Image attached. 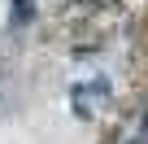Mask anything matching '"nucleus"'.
Segmentation results:
<instances>
[{"instance_id": "f257e3e1", "label": "nucleus", "mask_w": 148, "mask_h": 144, "mask_svg": "<svg viewBox=\"0 0 148 144\" xmlns=\"http://www.w3.org/2000/svg\"><path fill=\"white\" fill-rule=\"evenodd\" d=\"M13 5H18V9H13V22H18V26H22V22H26V18H31V0H13Z\"/></svg>"}, {"instance_id": "f03ea898", "label": "nucleus", "mask_w": 148, "mask_h": 144, "mask_svg": "<svg viewBox=\"0 0 148 144\" xmlns=\"http://www.w3.org/2000/svg\"><path fill=\"white\" fill-rule=\"evenodd\" d=\"M144 131H148V118H144Z\"/></svg>"}, {"instance_id": "7ed1b4c3", "label": "nucleus", "mask_w": 148, "mask_h": 144, "mask_svg": "<svg viewBox=\"0 0 148 144\" xmlns=\"http://www.w3.org/2000/svg\"><path fill=\"white\" fill-rule=\"evenodd\" d=\"M135 144H139V140H135Z\"/></svg>"}]
</instances>
